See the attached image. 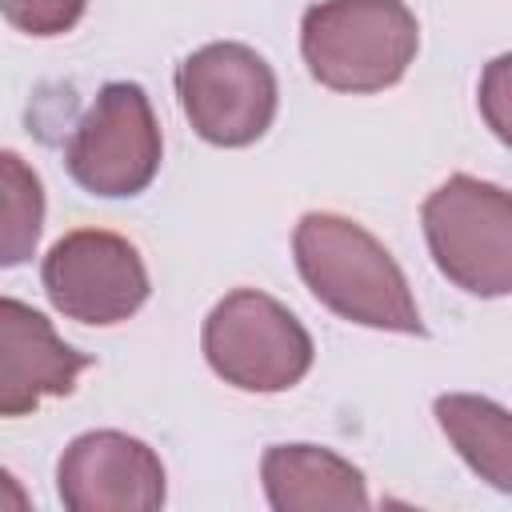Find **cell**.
Here are the masks:
<instances>
[{
	"mask_svg": "<svg viewBox=\"0 0 512 512\" xmlns=\"http://www.w3.org/2000/svg\"><path fill=\"white\" fill-rule=\"evenodd\" d=\"M292 256L308 292L340 320L424 336L404 268L364 224L336 212H304L292 232Z\"/></svg>",
	"mask_w": 512,
	"mask_h": 512,
	"instance_id": "6da1fadb",
	"label": "cell"
},
{
	"mask_svg": "<svg viewBox=\"0 0 512 512\" xmlns=\"http://www.w3.org/2000/svg\"><path fill=\"white\" fill-rule=\"evenodd\" d=\"M420 52V24L404 0H320L300 20V56L332 92H384Z\"/></svg>",
	"mask_w": 512,
	"mask_h": 512,
	"instance_id": "7a4b0ae2",
	"label": "cell"
},
{
	"mask_svg": "<svg viewBox=\"0 0 512 512\" xmlns=\"http://www.w3.org/2000/svg\"><path fill=\"white\" fill-rule=\"evenodd\" d=\"M428 252L468 296L500 300L512 292V196L480 176H448L420 208Z\"/></svg>",
	"mask_w": 512,
	"mask_h": 512,
	"instance_id": "3957f363",
	"label": "cell"
},
{
	"mask_svg": "<svg viewBox=\"0 0 512 512\" xmlns=\"http://www.w3.org/2000/svg\"><path fill=\"white\" fill-rule=\"evenodd\" d=\"M204 360L240 392H288L312 368L308 328L268 292L236 288L204 316Z\"/></svg>",
	"mask_w": 512,
	"mask_h": 512,
	"instance_id": "277c9868",
	"label": "cell"
},
{
	"mask_svg": "<svg viewBox=\"0 0 512 512\" xmlns=\"http://www.w3.org/2000/svg\"><path fill=\"white\" fill-rule=\"evenodd\" d=\"M160 156L164 140L148 92L132 80H112L76 120L64 148V168L84 192L120 200L156 180Z\"/></svg>",
	"mask_w": 512,
	"mask_h": 512,
	"instance_id": "5b68a950",
	"label": "cell"
},
{
	"mask_svg": "<svg viewBox=\"0 0 512 512\" xmlns=\"http://www.w3.org/2000/svg\"><path fill=\"white\" fill-rule=\"evenodd\" d=\"M176 96L200 140L216 148H248L256 144L280 104L272 64L236 40H212L180 60Z\"/></svg>",
	"mask_w": 512,
	"mask_h": 512,
	"instance_id": "8992f818",
	"label": "cell"
},
{
	"mask_svg": "<svg viewBox=\"0 0 512 512\" xmlns=\"http://www.w3.org/2000/svg\"><path fill=\"white\" fill-rule=\"evenodd\" d=\"M40 284L60 316L96 328L136 316L152 292L136 244L108 228L64 232L40 264Z\"/></svg>",
	"mask_w": 512,
	"mask_h": 512,
	"instance_id": "52a82bcc",
	"label": "cell"
},
{
	"mask_svg": "<svg viewBox=\"0 0 512 512\" xmlns=\"http://www.w3.org/2000/svg\"><path fill=\"white\" fill-rule=\"evenodd\" d=\"M56 492L68 512H156L168 484L160 456L144 440L96 428L60 452Z\"/></svg>",
	"mask_w": 512,
	"mask_h": 512,
	"instance_id": "ba28073f",
	"label": "cell"
},
{
	"mask_svg": "<svg viewBox=\"0 0 512 512\" xmlns=\"http://www.w3.org/2000/svg\"><path fill=\"white\" fill-rule=\"evenodd\" d=\"M84 368L92 356L64 344L44 312L0 296V416H28L44 396H68Z\"/></svg>",
	"mask_w": 512,
	"mask_h": 512,
	"instance_id": "9c48e42d",
	"label": "cell"
},
{
	"mask_svg": "<svg viewBox=\"0 0 512 512\" xmlns=\"http://www.w3.org/2000/svg\"><path fill=\"white\" fill-rule=\"evenodd\" d=\"M264 496L276 512H364V472L320 444H272L260 460Z\"/></svg>",
	"mask_w": 512,
	"mask_h": 512,
	"instance_id": "30bf717a",
	"label": "cell"
},
{
	"mask_svg": "<svg viewBox=\"0 0 512 512\" xmlns=\"http://www.w3.org/2000/svg\"><path fill=\"white\" fill-rule=\"evenodd\" d=\"M440 432L460 452V460L488 480L496 492H512V420L508 408L472 396V392H444L432 404Z\"/></svg>",
	"mask_w": 512,
	"mask_h": 512,
	"instance_id": "8fae6325",
	"label": "cell"
},
{
	"mask_svg": "<svg viewBox=\"0 0 512 512\" xmlns=\"http://www.w3.org/2000/svg\"><path fill=\"white\" fill-rule=\"evenodd\" d=\"M44 232V184L36 168L0 148V268L28 264Z\"/></svg>",
	"mask_w": 512,
	"mask_h": 512,
	"instance_id": "7c38bea8",
	"label": "cell"
},
{
	"mask_svg": "<svg viewBox=\"0 0 512 512\" xmlns=\"http://www.w3.org/2000/svg\"><path fill=\"white\" fill-rule=\"evenodd\" d=\"M88 0H0V16L24 36H64L80 24Z\"/></svg>",
	"mask_w": 512,
	"mask_h": 512,
	"instance_id": "4fadbf2b",
	"label": "cell"
},
{
	"mask_svg": "<svg viewBox=\"0 0 512 512\" xmlns=\"http://www.w3.org/2000/svg\"><path fill=\"white\" fill-rule=\"evenodd\" d=\"M28 508H32V496L20 488V480L8 468H0V512H28Z\"/></svg>",
	"mask_w": 512,
	"mask_h": 512,
	"instance_id": "5bb4252c",
	"label": "cell"
}]
</instances>
